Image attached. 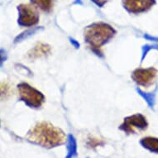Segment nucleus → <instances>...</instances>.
Masks as SVG:
<instances>
[{
	"label": "nucleus",
	"instance_id": "nucleus-18",
	"mask_svg": "<svg viewBox=\"0 0 158 158\" xmlns=\"http://www.w3.org/2000/svg\"><path fill=\"white\" fill-rule=\"evenodd\" d=\"M91 1L94 2L98 7H103L108 2V0H91Z\"/></svg>",
	"mask_w": 158,
	"mask_h": 158
},
{
	"label": "nucleus",
	"instance_id": "nucleus-3",
	"mask_svg": "<svg viewBox=\"0 0 158 158\" xmlns=\"http://www.w3.org/2000/svg\"><path fill=\"white\" fill-rule=\"evenodd\" d=\"M18 89L20 99L30 108L37 109L42 106L45 101V96L42 92L33 88L27 83L18 85Z\"/></svg>",
	"mask_w": 158,
	"mask_h": 158
},
{
	"label": "nucleus",
	"instance_id": "nucleus-11",
	"mask_svg": "<svg viewBox=\"0 0 158 158\" xmlns=\"http://www.w3.org/2000/svg\"><path fill=\"white\" fill-rule=\"evenodd\" d=\"M42 27H33V28H30L27 31L22 32L21 34H19L18 36H17L14 39V43H18V42H21L24 40H26L30 36H33L34 34L36 33L37 31H39Z\"/></svg>",
	"mask_w": 158,
	"mask_h": 158
},
{
	"label": "nucleus",
	"instance_id": "nucleus-9",
	"mask_svg": "<svg viewBox=\"0 0 158 158\" xmlns=\"http://www.w3.org/2000/svg\"><path fill=\"white\" fill-rule=\"evenodd\" d=\"M141 144L152 152L158 153V138L147 137L141 140Z\"/></svg>",
	"mask_w": 158,
	"mask_h": 158
},
{
	"label": "nucleus",
	"instance_id": "nucleus-14",
	"mask_svg": "<svg viewBox=\"0 0 158 158\" xmlns=\"http://www.w3.org/2000/svg\"><path fill=\"white\" fill-rule=\"evenodd\" d=\"M103 144V141L101 139H98V138H89L88 142V146L90 148H96L99 145Z\"/></svg>",
	"mask_w": 158,
	"mask_h": 158
},
{
	"label": "nucleus",
	"instance_id": "nucleus-8",
	"mask_svg": "<svg viewBox=\"0 0 158 158\" xmlns=\"http://www.w3.org/2000/svg\"><path fill=\"white\" fill-rule=\"evenodd\" d=\"M51 47L45 43H37L35 47L27 52V57L30 60H35L40 57L46 56L50 54Z\"/></svg>",
	"mask_w": 158,
	"mask_h": 158
},
{
	"label": "nucleus",
	"instance_id": "nucleus-12",
	"mask_svg": "<svg viewBox=\"0 0 158 158\" xmlns=\"http://www.w3.org/2000/svg\"><path fill=\"white\" fill-rule=\"evenodd\" d=\"M12 95V88L8 82H0V100H6Z\"/></svg>",
	"mask_w": 158,
	"mask_h": 158
},
{
	"label": "nucleus",
	"instance_id": "nucleus-17",
	"mask_svg": "<svg viewBox=\"0 0 158 158\" xmlns=\"http://www.w3.org/2000/svg\"><path fill=\"white\" fill-rule=\"evenodd\" d=\"M138 92H139L141 95L143 96V98H145L146 100L148 101V104H150L151 106H152V105H153L152 102L154 101V98H153L152 96L151 95V94H150V95H148V94H144V93H143V92H142V91H140V90H138Z\"/></svg>",
	"mask_w": 158,
	"mask_h": 158
},
{
	"label": "nucleus",
	"instance_id": "nucleus-6",
	"mask_svg": "<svg viewBox=\"0 0 158 158\" xmlns=\"http://www.w3.org/2000/svg\"><path fill=\"white\" fill-rule=\"evenodd\" d=\"M157 75V70L155 68H138L132 73V79L138 85L149 87L152 85Z\"/></svg>",
	"mask_w": 158,
	"mask_h": 158
},
{
	"label": "nucleus",
	"instance_id": "nucleus-4",
	"mask_svg": "<svg viewBox=\"0 0 158 158\" xmlns=\"http://www.w3.org/2000/svg\"><path fill=\"white\" fill-rule=\"evenodd\" d=\"M18 23L21 27H32L39 21V15L36 10L29 4H20L18 6Z\"/></svg>",
	"mask_w": 158,
	"mask_h": 158
},
{
	"label": "nucleus",
	"instance_id": "nucleus-15",
	"mask_svg": "<svg viewBox=\"0 0 158 158\" xmlns=\"http://www.w3.org/2000/svg\"><path fill=\"white\" fill-rule=\"evenodd\" d=\"M16 68L18 69L19 72H21L22 74H23V75H29V76H31V70H29L28 68H27L26 66L21 65V64H18V65H16Z\"/></svg>",
	"mask_w": 158,
	"mask_h": 158
},
{
	"label": "nucleus",
	"instance_id": "nucleus-13",
	"mask_svg": "<svg viewBox=\"0 0 158 158\" xmlns=\"http://www.w3.org/2000/svg\"><path fill=\"white\" fill-rule=\"evenodd\" d=\"M67 157L73 156L76 154V152H77L76 141H75V137H73L72 135H69L67 137Z\"/></svg>",
	"mask_w": 158,
	"mask_h": 158
},
{
	"label": "nucleus",
	"instance_id": "nucleus-7",
	"mask_svg": "<svg viewBox=\"0 0 158 158\" xmlns=\"http://www.w3.org/2000/svg\"><path fill=\"white\" fill-rule=\"evenodd\" d=\"M122 2L129 13L135 14L147 12L156 4V0H122Z\"/></svg>",
	"mask_w": 158,
	"mask_h": 158
},
{
	"label": "nucleus",
	"instance_id": "nucleus-5",
	"mask_svg": "<svg viewBox=\"0 0 158 158\" xmlns=\"http://www.w3.org/2000/svg\"><path fill=\"white\" fill-rule=\"evenodd\" d=\"M148 126V123L145 117L140 114H137L126 118L123 123L120 126V129L130 134L135 133L137 131L145 130Z\"/></svg>",
	"mask_w": 158,
	"mask_h": 158
},
{
	"label": "nucleus",
	"instance_id": "nucleus-1",
	"mask_svg": "<svg viewBox=\"0 0 158 158\" xmlns=\"http://www.w3.org/2000/svg\"><path fill=\"white\" fill-rule=\"evenodd\" d=\"M28 142L44 148H51L62 145L67 141L62 130L48 123H39L34 126L27 135Z\"/></svg>",
	"mask_w": 158,
	"mask_h": 158
},
{
	"label": "nucleus",
	"instance_id": "nucleus-10",
	"mask_svg": "<svg viewBox=\"0 0 158 158\" xmlns=\"http://www.w3.org/2000/svg\"><path fill=\"white\" fill-rule=\"evenodd\" d=\"M31 2L44 12H50L53 7V0H31Z\"/></svg>",
	"mask_w": 158,
	"mask_h": 158
},
{
	"label": "nucleus",
	"instance_id": "nucleus-16",
	"mask_svg": "<svg viewBox=\"0 0 158 158\" xmlns=\"http://www.w3.org/2000/svg\"><path fill=\"white\" fill-rule=\"evenodd\" d=\"M8 59V54L4 49H0V68L3 67V64Z\"/></svg>",
	"mask_w": 158,
	"mask_h": 158
},
{
	"label": "nucleus",
	"instance_id": "nucleus-2",
	"mask_svg": "<svg viewBox=\"0 0 158 158\" xmlns=\"http://www.w3.org/2000/svg\"><path fill=\"white\" fill-rule=\"evenodd\" d=\"M115 30L104 23L92 24L85 31V39L89 47L97 55L102 54L100 48L114 36Z\"/></svg>",
	"mask_w": 158,
	"mask_h": 158
}]
</instances>
